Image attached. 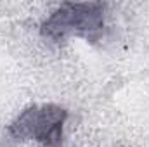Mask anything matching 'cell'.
Listing matches in <instances>:
<instances>
[{"label":"cell","mask_w":149,"mask_h":147,"mask_svg":"<svg viewBox=\"0 0 149 147\" xmlns=\"http://www.w3.org/2000/svg\"><path fill=\"white\" fill-rule=\"evenodd\" d=\"M68 111L59 104H33L9 125L7 135L16 142L33 140L42 147H63Z\"/></svg>","instance_id":"obj_2"},{"label":"cell","mask_w":149,"mask_h":147,"mask_svg":"<svg viewBox=\"0 0 149 147\" xmlns=\"http://www.w3.org/2000/svg\"><path fill=\"white\" fill-rule=\"evenodd\" d=\"M106 30V5L101 2L61 3L42 23V35L52 42H66L76 37L85 42H99Z\"/></svg>","instance_id":"obj_1"}]
</instances>
